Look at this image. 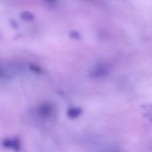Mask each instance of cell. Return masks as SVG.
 I'll use <instances>...</instances> for the list:
<instances>
[{
    "instance_id": "cell-2",
    "label": "cell",
    "mask_w": 152,
    "mask_h": 152,
    "mask_svg": "<svg viewBox=\"0 0 152 152\" xmlns=\"http://www.w3.org/2000/svg\"><path fill=\"white\" fill-rule=\"evenodd\" d=\"M20 17L24 21H31L34 20V15L33 13L28 11H24L20 14Z\"/></svg>"
},
{
    "instance_id": "cell-1",
    "label": "cell",
    "mask_w": 152,
    "mask_h": 152,
    "mask_svg": "<svg viewBox=\"0 0 152 152\" xmlns=\"http://www.w3.org/2000/svg\"><path fill=\"white\" fill-rule=\"evenodd\" d=\"M3 145L5 147L18 150L20 148V142L17 139H8L3 142Z\"/></svg>"
},
{
    "instance_id": "cell-3",
    "label": "cell",
    "mask_w": 152,
    "mask_h": 152,
    "mask_svg": "<svg viewBox=\"0 0 152 152\" xmlns=\"http://www.w3.org/2000/svg\"><path fill=\"white\" fill-rule=\"evenodd\" d=\"M46 2H48L49 3H53L55 1V0H45Z\"/></svg>"
}]
</instances>
